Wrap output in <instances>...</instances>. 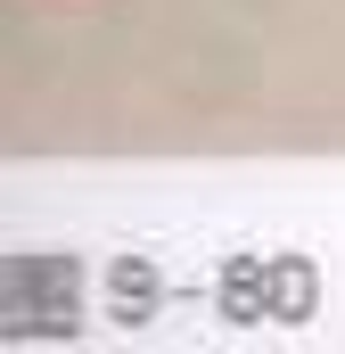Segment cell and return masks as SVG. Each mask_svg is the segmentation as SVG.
<instances>
[{"label":"cell","mask_w":345,"mask_h":354,"mask_svg":"<svg viewBox=\"0 0 345 354\" xmlns=\"http://www.w3.org/2000/svg\"><path fill=\"white\" fill-rule=\"evenodd\" d=\"M99 288H107V313H115L124 330H140V322L165 313V272L148 264V256H115V264L99 272Z\"/></svg>","instance_id":"obj_1"},{"label":"cell","mask_w":345,"mask_h":354,"mask_svg":"<svg viewBox=\"0 0 345 354\" xmlns=\"http://www.w3.org/2000/svg\"><path fill=\"white\" fill-rule=\"evenodd\" d=\"M214 305H222V322H239V330L271 322V313H263V256H230V264H222V288H214Z\"/></svg>","instance_id":"obj_3"},{"label":"cell","mask_w":345,"mask_h":354,"mask_svg":"<svg viewBox=\"0 0 345 354\" xmlns=\"http://www.w3.org/2000/svg\"><path fill=\"white\" fill-rule=\"evenodd\" d=\"M321 305V272L304 256H263V313L271 322H313Z\"/></svg>","instance_id":"obj_2"}]
</instances>
